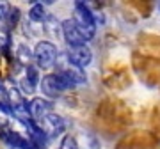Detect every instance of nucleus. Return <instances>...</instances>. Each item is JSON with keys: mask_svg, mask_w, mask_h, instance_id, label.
<instances>
[{"mask_svg": "<svg viewBox=\"0 0 160 149\" xmlns=\"http://www.w3.org/2000/svg\"><path fill=\"white\" fill-rule=\"evenodd\" d=\"M61 30H62L64 41L68 43V46H77V45H87L86 37L82 36V32L78 30V27L75 25V22L69 18V20H64L61 23Z\"/></svg>", "mask_w": 160, "mask_h": 149, "instance_id": "obj_6", "label": "nucleus"}, {"mask_svg": "<svg viewBox=\"0 0 160 149\" xmlns=\"http://www.w3.org/2000/svg\"><path fill=\"white\" fill-rule=\"evenodd\" d=\"M55 66H57V71H61V73H64L66 76H68L69 80L73 82L75 87L78 85H86L87 84V76H86V71L84 69L77 68L75 64L69 62L68 55L64 53V55H59L57 57V62H55Z\"/></svg>", "mask_w": 160, "mask_h": 149, "instance_id": "obj_3", "label": "nucleus"}, {"mask_svg": "<svg viewBox=\"0 0 160 149\" xmlns=\"http://www.w3.org/2000/svg\"><path fill=\"white\" fill-rule=\"evenodd\" d=\"M158 7H160V4H158Z\"/></svg>", "mask_w": 160, "mask_h": 149, "instance_id": "obj_17", "label": "nucleus"}, {"mask_svg": "<svg viewBox=\"0 0 160 149\" xmlns=\"http://www.w3.org/2000/svg\"><path fill=\"white\" fill-rule=\"evenodd\" d=\"M9 12H11V6H9L7 2H0V20H2V22H7Z\"/></svg>", "mask_w": 160, "mask_h": 149, "instance_id": "obj_13", "label": "nucleus"}, {"mask_svg": "<svg viewBox=\"0 0 160 149\" xmlns=\"http://www.w3.org/2000/svg\"><path fill=\"white\" fill-rule=\"evenodd\" d=\"M39 87H41V91H43V94L46 96V99H55V98H59L64 92L57 80V76H55V73L45 74L39 82Z\"/></svg>", "mask_w": 160, "mask_h": 149, "instance_id": "obj_8", "label": "nucleus"}, {"mask_svg": "<svg viewBox=\"0 0 160 149\" xmlns=\"http://www.w3.org/2000/svg\"><path fill=\"white\" fill-rule=\"evenodd\" d=\"M11 46V43H9V37L7 36H0V55H4V53L7 52V48Z\"/></svg>", "mask_w": 160, "mask_h": 149, "instance_id": "obj_15", "label": "nucleus"}, {"mask_svg": "<svg viewBox=\"0 0 160 149\" xmlns=\"http://www.w3.org/2000/svg\"><path fill=\"white\" fill-rule=\"evenodd\" d=\"M23 78L29 82V84H32L34 87L39 85V82H41L39 69L36 68V64H30V66H27V68H25V76H23Z\"/></svg>", "mask_w": 160, "mask_h": 149, "instance_id": "obj_10", "label": "nucleus"}, {"mask_svg": "<svg viewBox=\"0 0 160 149\" xmlns=\"http://www.w3.org/2000/svg\"><path fill=\"white\" fill-rule=\"evenodd\" d=\"M66 55H68L69 62L75 64L77 68L84 69L87 68L92 60V52L91 48L87 45H77V46H68V50H66Z\"/></svg>", "mask_w": 160, "mask_h": 149, "instance_id": "obj_4", "label": "nucleus"}, {"mask_svg": "<svg viewBox=\"0 0 160 149\" xmlns=\"http://www.w3.org/2000/svg\"><path fill=\"white\" fill-rule=\"evenodd\" d=\"M29 16L32 22L36 23H43L46 22V11H45V2H34V6L30 7Z\"/></svg>", "mask_w": 160, "mask_h": 149, "instance_id": "obj_9", "label": "nucleus"}, {"mask_svg": "<svg viewBox=\"0 0 160 149\" xmlns=\"http://www.w3.org/2000/svg\"><path fill=\"white\" fill-rule=\"evenodd\" d=\"M18 20H20V9H16V7L12 9V7H11V12H9V18H7L9 25H11V27H14V25L18 23Z\"/></svg>", "mask_w": 160, "mask_h": 149, "instance_id": "obj_14", "label": "nucleus"}, {"mask_svg": "<svg viewBox=\"0 0 160 149\" xmlns=\"http://www.w3.org/2000/svg\"><path fill=\"white\" fill-rule=\"evenodd\" d=\"M2 91H6V89H4V85H2V82H0V92Z\"/></svg>", "mask_w": 160, "mask_h": 149, "instance_id": "obj_16", "label": "nucleus"}, {"mask_svg": "<svg viewBox=\"0 0 160 149\" xmlns=\"http://www.w3.org/2000/svg\"><path fill=\"white\" fill-rule=\"evenodd\" d=\"M59 149H78V144H77L75 137L66 135V137L61 140V147H59Z\"/></svg>", "mask_w": 160, "mask_h": 149, "instance_id": "obj_12", "label": "nucleus"}, {"mask_svg": "<svg viewBox=\"0 0 160 149\" xmlns=\"http://www.w3.org/2000/svg\"><path fill=\"white\" fill-rule=\"evenodd\" d=\"M71 20L78 27V30L86 37V41L94 37V34H96V20H94V14L91 12V9L84 2H75L73 18Z\"/></svg>", "mask_w": 160, "mask_h": 149, "instance_id": "obj_1", "label": "nucleus"}, {"mask_svg": "<svg viewBox=\"0 0 160 149\" xmlns=\"http://www.w3.org/2000/svg\"><path fill=\"white\" fill-rule=\"evenodd\" d=\"M32 57L36 60V68L38 69H50L55 66L57 62V48L53 43L50 41H39L38 45H36L34 52H32Z\"/></svg>", "mask_w": 160, "mask_h": 149, "instance_id": "obj_2", "label": "nucleus"}, {"mask_svg": "<svg viewBox=\"0 0 160 149\" xmlns=\"http://www.w3.org/2000/svg\"><path fill=\"white\" fill-rule=\"evenodd\" d=\"M38 126L45 132L46 137L52 138V137H57V135H61L64 132V119L59 114H53L52 112L50 115H46L45 119L41 121Z\"/></svg>", "mask_w": 160, "mask_h": 149, "instance_id": "obj_7", "label": "nucleus"}, {"mask_svg": "<svg viewBox=\"0 0 160 149\" xmlns=\"http://www.w3.org/2000/svg\"><path fill=\"white\" fill-rule=\"evenodd\" d=\"M29 112L32 121L36 124H39L46 115L53 112V103L52 99H46V98H32V101L29 103Z\"/></svg>", "mask_w": 160, "mask_h": 149, "instance_id": "obj_5", "label": "nucleus"}, {"mask_svg": "<svg viewBox=\"0 0 160 149\" xmlns=\"http://www.w3.org/2000/svg\"><path fill=\"white\" fill-rule=\"evenodd\" d=\"M16 57H18V60H20V62H23L25 66H30V60H34L32 53L29 52V48H27V46H23V45L18 46Z\"/></svg>", "mask_w": 160, "mask_h": 149, "instance_id": "obj_11", "label": "nucleus"}]
</instances>
